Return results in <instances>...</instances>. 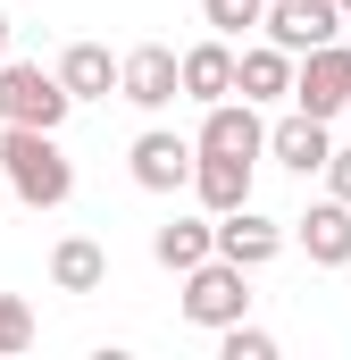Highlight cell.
<instances>
[{
    "label": "cell",
    "mask_w": 351,
    "mask_h": 360,
    "mask_svg": "<svg viewBox=\"0 0 351 360\" xmlns=\"http://www.w3.org/2000/svg\"><path fill=\"white\" fill-rule=\"evenodd\" d=\"M201 151H218V160H260L267 151V126H260V109L251 101H209V126H201Z\"/></svg>",
    "instance_id": "obj_7"
},
{
    "label": "cell",
    "mask_w": 351,
    "mask_h": 360,
    "mask_svg": "<svg viewBox=\"0 0 351 360\" xmlns=\"http://www.w3.org/2000/svg\"><path fill=\"white\" fill-rule=\"evenodd\" d=\"M25 344H34V310L17 293H0V352H25Z\"/></svg>",
    "instance_id": "obj_19"
},
{
    "label": "cell",
    "mask_w": 351,
    "mask_h": 360,
    "mask_svg": "<svg viewBox=\"0 0 351 360\" xmlns=\"http://www.w3.org/2000/svg\"><path fill=\"white\" fill-rule=\"evenodd\" d=\"M243 310H251V285H243L234 260L209 252L201 269H184V319H192V327H234Z\"/></svg>",
    "instance_id": "obj_2"
},
{
    "label": "cell",
    "mask_w": 351,
    "mask_h": 360,
    "mask_svg": "<svg viewBox=\"0 0 351 360\" xmlns=\"http://www.w3.org/2000/svg\"><path fill=\"white\" fill-rule=\"evenodd\" d=\"M260 25H267V42H276V51H318V42H335L343 8H335V0H276Z\"/></svg>",
    "instance_id": "obj_6"
},
{
    "label": "cell",
    "mask_w": 351,
    "mask_h": 360,
    "mask_svg": "<svg viewBox=\"0 0 351 360\" xmlns=\"http://www.w3.org/2000/svg\"><path fill=\"white\" fill-rule=\"evenodd\" d=\"M343 109H351V101H343Z\"/></svg>",
    "instance_id": "obj_24"
},
{
    "label": "cell",
    "mask_w": 351,
    "mask_h": 360,
    "mask_svg": "<svg viewBox=\"0 0 351 360\" xmlns=\"http://www.w3.org/2000/svg\"><path fill=\"white\" fill-rule=\"evenodd\" d=\"M59 84H67V101H109V92H117V59H109L100 42H76V51L59 59Z\"/></svg>",
    "instance_id": "obj_15"
},
{
    "label": "cell",
    "mask_w": 351,
    "mask_h": 360,
    "mask_svg": "<svg viewBox=\"0 0 351 360\" xmlns=\"http://www.w3.org/2000/svg\"><path fill=\"white\" fill-rule=\"evenodd\" d=\"M0 59H8V17H0Z\"/></svg>",
    "instance_id": "obj_22"
},
{
    "label": "cell",
    "mask_w": 351,
    "mask_h": 360,
    "mask_svg": "<svg viewBox=\"0 0 351 360\" xmlns=\"http://www.w3.org/2000/svg\"><path fill=\"white\" fill-rule=\"evenodd\" d=\"M134 184H143V193H176V184H192V143H176V134H143V143H134Z\"/></svg>",
    "instance_id": "obj_11"
},
{
    "label": "cell",
    "mask_w": 351,
    "mask_h": 360,
    "mask_svg": "<svg viewBox=\"0 0 351 360\" xmlns=\"http://www.w3.org/2000/svg\"><path fill=\"white\" fill-rule=\"evenodd\" d=\"M326 184H335V201H351V151H326Z\"/></svg>",
    "instance_id": "obj_21"
},
{
    "label": "cell",
    "mask_w": 351,
    "mask_h": 360,
    "mask_svg": "<svg viewBox=\"0 0 351 360\" xmlns=\"http://www.w3.org/2000/svg\"><path fill=\"white\" fill-rule=\"evenodd\" d=\"M209 235H218V260H234L243 276L267 269V260L284 252V226H276V218H260L251 201H243V210H218V226H209Z\"/></svg>",
    "instance_id": "obj_5"
},
{
    "label": "cell",
    "mask_w": 351,
    "mask_h": 360,
    "mask_svg": "<svg viewBox=\"0 0 351 360\" xmlns=\"http://www.w3.org/2000/svg\"><path fill=\"white\" fill-rule=\"evenodd\" d=\"M218 335H226V360H276V344H267L260 327H243V319H234V327H218Z\"/></svg>",
    "instance_id": "obj_20"
},
{
    "label": "cell",
    "mask_w": 351,
    "mask_h": 360,
    "mask_svg": "<svg viewBox=\"0 0 351 360\" xmlns=\"http://www.w3.org/2000/svg\"><path fill=\"white\" fill-rule=\"evenodd\" d=\"M234 92H243V101H284V92H293V51H276V42L243 51V59H234Z\"/></svg>",
    "instance_id": "obj_13"
},
{
    "label": "cell",
    "mask_w": 351,
    "mask_h": 360,
    "mask_svg": "<svg viewBox=\"0 0 351 360\" xmlns=\"http://www.w3.org/2000/svg\"><path fill=\"white\" fill-rule=\"evenodd\" d=\"M176 84L192 92V101H226V92H234V51H226V42H192V51L176 59Z\"/></svg>",
    "instance_id": "obj_12"
},
{
    "label": "cell",
    "mask_w": 351,
    "mask_h": 360,
    "mask_svg": "<svg viewBox=\"0 0 351 360\" xmlns=\"http://www.w3.org/2000/svg\"><path fill=\"white\" fill-rule=\"evenodd\" d=\"M267 151H276V160H284L293 176H310V168H326V151H335V143H326V117L293 109L284 126H267Z\"/></svg>",
    "instance_id": "obj_10"
},
{
    "label": "cell",
    "mask_w": 351,
    "mask_h": 360,
    "mask_svg": "<svg viewBox=\"0 0 351 360\" xmlns=\"http://www.w3.org/2000/svg\"><path fill=\"white\" fill-rule=\"evenodd\" d=\"M293 235H301V252L318 269H343L351 260V201H318L310 218H293Z\"/></svg>",
    "instance_id": "obj_9"
},
{
    "label": "cell",
    "mask_w": 351,
    "mask_h": 360,
    "mask_svg": "<svg viewBox=\"0 0 351 360\" xmlns=\"http://www.w3.org/2000/svg\"><path fill=\"white\" fill-rule=\"evenodd\" d=\"M192 193H201L209 210H243V201H251V160H218V151H201V160H192Z\"/></svg>",
    "instance_id": "obj_14"
},
{
    "label": "cell",
    "mask_w": 351,
    "mask_h": 360,
    "mask_svg": "<svg viewBox=\"0 0 351 360\" xmlns=\"http://www.w3.org/2000/svg\"><path fill=\"white\" fill-rule=\"evenodd\" d=\"M100 276H109V260H100L92 235H67V243L51 252V285H59V293H100Z\"/></svg>",
    "instance_id": "obj_17"
},
{
    "label": "cell",
    "mask_w": 351,
    "mask_h": 360,
    "mask_svg": "<svg viewBox=\"0 0 351 360\" xmlns=\"http://www.w3.org/2000/svg\"><path fill=\"white\" fill-rule=\"evenodd\" d=\"M0 168H8V193L25 210H59L76 193V168H67L51 126H0Z\"/></svg>",
    "instance_id": "obj_1"
},
{
    "label": "cell",
    "mask_w": 351,
    "mask_h": 360,
    "mask_svg": "<svg viewBox=\"0 0 351 360\" xmlns=\"http://www.w3.org/2000/svg\"><path fill=\"white\" fill-rule=\"evenodd\" d=\"M335 8H343V17H351V0H335Z\"/></svg>",
    "instance_id": "obj_23"
},
{
    "label": "cell",
    "mask_w": 351,
    "mask_h": 360,
    "mask_svg": "<svg viewBox=\"0 0 351 360\" xmlns=\"http://www.w3.org/2000/svg\"><path fill=\"white\" fill-rule=\"evenodd\" d=\"M117 92H126V101H134V109H168L176 92V51L168 42H143V51H134V59H117Z\"/></svg>",
    "instance_id": "obj_8"
},
{
    "label": "cell",
    "mask_w": 351,
    "mask_h": 360,
    "mask_svg": "<svg viewBox=\"0 0 351 360\" xmlns=\"http://www.w3.org/2000/svg\"><path fill=\"white\" fill-rule=\"evenodd\" d=\"M343 101H351V51H343V42H318V51H301L293 109H310V117H335Z\"/></svg>",
    "instance_id": "obj_4"
},
{
    "label": "cell",
    "mask_w": 351,
    "mask_h": 360,
    "mask_svg": "<svg viewBox=\"0 0 351 360\" xmlns=\"http://www.w3.org/2000/svg\"><path fill=\"white\" fill-rule=\"evenodd\" d=\"M201 17L218 25V42H234V34H251L267 17V0H201Z\"/></svg>",
    "instance_id": "obj_18"
},
{
    "label": "cell",
    "mask_w": 351,
    "mask_h": 360,
    "mask_svg": "<svg viewBox=\"0 0 351 360\" xmlns=\"http://www.w3.org/2000/svg\"><path fill=\"white\" fill-rule=\"evenodd\" d=\"M151 252H159V269H201L209 252H218V235H209V218H168L159 235H151Z\"/></svg>",
    "instance_id": "obj_16"
},
{
    "label": "cell",
    "mask_w": 351,
    "mask_h": 360,
    "mask_svg": "<svg viewBox=\"0 0 351 360\" xmlns=\"http://www.w3.org/2000/svg\"><path fill=\"white\" fill-rule=\"evenodd\" d=\"M76 101L59 76H42V68H8L0 59V126H51L59 134V117H67Z\"/></svg>",
    "instance_id": "obj_3"
}]
</instances>
